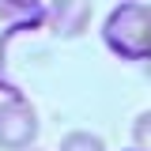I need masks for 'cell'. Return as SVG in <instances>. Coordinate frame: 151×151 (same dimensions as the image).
Returning <instances> with one entry per match:
<instances>
[{"instance_id": "cell-1", "label": "cell", "mask_w": 151, "mask_h": 151, "mask_svg": "<svg viewBox=\"0 0 151 151\" xmlns=\"http://www.w3.org/2000/svg\"><path fill=\"white\" fill-rule=\"evenodd\" d=\"M102 42L121 60H151V4H117L102 23Z\"/></svg>"}, {"instance_id": "cell-2", "label": "cell", "mask_w": 151, "mask_h": 151, "mask_svg": "<svg viewBox=\"0 0 151 151\" xmlns=\"http://www.w3.org/2000/svg\"><path fill=\"white\" fill-rule=\"evenodd\" d=\"M42 121L27 98H8L0 102V151H27L34 147Z\"/></svg>"}, {"instance_id": "cell-3", "label": "cell", "mask_w": 151, "mask_h": 151, "mask_svg": "<svg viewBox=\"0 0 151 151\" xmlns=\"http://www.w3.org/2000/svg\"><path fill=\"white\" fill-rule=\"evenodd\" d=\"M45 23H49V30L57 38L72 42L91 27V0H49Z\"/></svg>"}, {"instance_id": "cell-4", "label": "cell", "mask_w": 151, "mask_h": 151, "mask_svg": "<svg viewBox=\"0 0 151 151\" xmlns=\"http://www.w3.org/2000/svg\"><path fill=\"white\" fill-rule=\"evenodd\" d=\"M4 23H38L45 19V0H0Z\"/></svg>"}, {"instance_id": "cell-5", "label": "cell", "mask_w": 151, "mask_h": 151, "mask_svg": "<svg viewBox=\"0 0 151 151\" xmlns=\"http://www.w3.org/2000/svg\"><path fill=\"white\" fill-rule=\"evenodd\" d=\"M57 151H106V144H102V136H94V132L72 129V132H64V136H60Z\"/></svg>"}, {"instance_id": "cell-6", "label": "cell", "mask_w": 151, "mask_h": 151, "mask_svg": "<svg viewBox=\"0 0 151 151\" xmlns=\"http://www.w3.org/2000/svg\"><path fill=\"white\" fill-rule=\"evenodd\" d=\"M132 144L140 151H151V110H144L132 121Z\"/></svg>"}, {"instance_id": "cell-7", "label": "cell", "mask_w": 151, "mask_h": 151, "mask_svg": "<svg viewBox=\"0 0 151 151\" xmlns=\"http://www.w3.org/2000/svg\"><path fill=\"white\" fill-rule=\"evenodd\" d=\"M121 4H129V0H121Z\"/></svg>"}, {"instance_id": "cell-8", "label": "cell", "mask_w": 151, "mask_h": 151, "mask_svg": "<svg viewBox=\"0 0 151 151\" xmlns=\"http://www.w3.org/2000/svg\"><path fill=\"white\" fill-rule=\"evenodd\" d=\"M27 151H34V147H27Z\"/></svg>"}]
</instances>
